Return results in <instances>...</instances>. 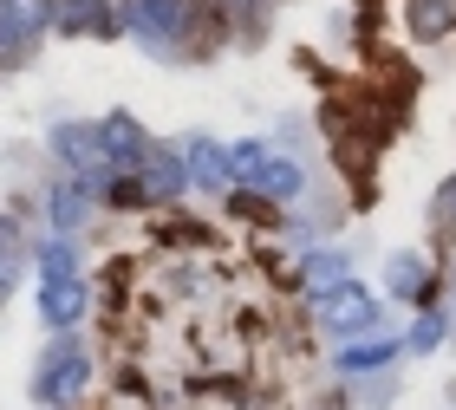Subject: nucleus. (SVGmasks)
Segmentation results:
<instances>
[{"mask_svg": "<svg viewBox=\"0 0 456 410\" xmlns=\"http://www.w3.org/2000/svg\"><path fill=\"white\" fill-rule=\"evenodd\" d=\"M456 20V0H411V33L418 39H444Z\"/></svg>", "mask_w": 456, "mask_h": 410, "instance_id": "nucleus-5", "label": "nucleus"}, {"mask_svg": "<svg viewBox=\"0 0 456 410\" xmlns=\"http://www.w3.org/2000/svg\"><path fill=\"white\" fill-rule=\"evenodd\" d=\"M137 20L151 33H183V20H190V13H183V0H137Z\"/></svg>", "mask_w": 456, "mask_h": 410, "instance_id": "nucleus-7", "label": "nucleus"}, {"mask_svg": "<svg viewBox=\"0 0 456 410\" xmlns=\"http://www.w3.org/2000/svg\"><path fill=\"white\" fill-rule=\"evenodd\" d=\"M86 215V202H78V189H59L53 196V221H78Z\"/></svg>", "mask_w": 456, "mask_h": 410, "instance_id": "nucleus-10", "label": "nucleus"}, {"mask_svg": "<svg viewBox=\"0 0 456 410\" xmlns=\"http://www.w3.org/2000/svg\"><path fill=\"white\" fill-rule=\"evenodd\" d=\"M241 170L261 182V189H274V196H294L300 189V170L294 163H281V157H261V150H241Z\"/></svg>", "mask_w": 456, "mask_h": 410, "instance_id": "nucleus-4", "label": "nucleus"}, {"mask_svg": "<svg viewBox=\"0 0 456 410\" xmlns=\"http://www.w3.org/2000/svg\"><path fill=\"white\" fill-rule=\"evenodd\" d=\"M39 268H46V280H72V248H59V241H53V248L39 254Z\"/></svg>", "mask_w": 456, "mask_h": 410, "instance_id": "nucleus-9", "label": "nucleus"}, {"mask_svg": "<svg viewBox=\"0 0 456 410\" xmlns=\"http://www.w3.org/2000/svg\"><path fill=\"white\" fill-rule=\"evenodd\" d=\"M320 319L333 326V333H359V326L371 319V300L359 293V286H339V293H326V306H320Z\"/></svg>", "mask_w": 456, "mask_h": 410, "instance_id": "nucleus-3", "label": "nucleus"}, {"mask_svg": "<svg viewBox=\"0 0 456 410\" xmlns=\"http://www.w3.org/2000/svg\"><path fill=\"white\" fill-rule=\"evenodd\" d=\"M196 176L216 182V176H222V157H216V150H196Z\"/></svg>", "mask_w": 456, "mask_h": 410, "instance_id": "nucleus-13", "label": "nucleus"}, {"mask_svg": "<svg viewBox=\"0 0 456 410\" xmlns=\"http://www.w3.org/2000/svg\"><path fill=\"white\" fill-rule=\"evenodd\" d=\"M385 358H391V345H359V352H346L352 372H365V365H385Z\"/></svg>", "mask_w": 456, "mask_h": 410, "instance_id": "nucleus-11", "label": "nucleus"}, {"mask_svg": "<svg viewBox=\"0 0 456 410\" xmlns=\"http://www.w3.org/2000/svg\"><path fill=\"white\" fill-rule=\"evenodd\" d=\"M151 182H157V189H176L183 176H176V163H163V157H151Z\"/></svg>", "mask_w": 456, "mask_h": 410, "instance_id": "nucleus-12", "label": "nucleus"}, {"mask_svg": "<svg viewBox=\"0 0 456 410\" xmlns=\"http://www.w3.org/2000/svg\"><path fill=\"white\" fill-rule=\"evenodd\" d=\"M13 274H20V254H13V229L0 221V293L13 286Z\"/></svg>", "mask_w": 456, "mask_h": 410, "instance_id": "nucleus-8", "label": "nucleus"}, {"mask_svg": "<svg viewBox=\"0 0 456 410\" xmlns=\"http://www.w3.org/2000/svg\"><path fill=\"white\" fill-rule=\"evenodd\" d=\"M78 384H86V352H78V345H59V352L39 365V398H46V404H66Z\"/></svg>", "mask_w": 456, "mask_h": 410, "instance_id": "nucleus-1", "label": "nucleus"}, {"mask_svg": "<svg viewBox=\"0 0 456 410\" xmlns=\"http://www.w3.org/2000/svg\"><path fill=\"white\" fill-rule=\"evenodd\" d=\"M46 20H53L46 0H0V46H27Z\"/></svg>", "mask_w": 456, "mask_h": 410, "instance_id": "nucleus-2", "label": "nucleus"}, {"mask_svg": "<svg viewBox=\"0 0 456 410\" xmlns=\"http://www.w3.org/2000/svg\"><path fill=\"white\" fill-rule=\"evenodd\" d=\"M78 313H86V286H78V280H46V319L72 326Z\"/></svg>", "mask_w": 456, "mask_h": 410, "instance_id": "nucleus-6", "label": "nucleus"}]
</instances>
